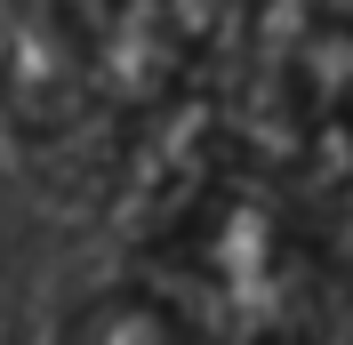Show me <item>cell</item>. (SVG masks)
<instances>
[{"mask_svg": "<svg viewBox=\"0 0 353 345\" xmlns=\"http://www.w3.org/2000/svg\"><path fill=\"white\" fill-rule=\"evenodd\" d=\"M65 345H209V329L185 305H169L161 289L121 281V289H97L65 322Z\"/></svg>", "mask_w": 353, "mask_h": 345, "instance_id": "cell-2", "label": "cell"}, {"mask_svg": "<svg viewBox=\"0 0 353 345\" xmlns=\"http://www.w3.org/2000/svg\"><path fill=\"white\" fill-rule=\"evenodd\" d=\"M97 105V72L57 0H0V112L32 137H65Z\"/></svg>", "mask_w": 353, "mask_h": 345, "instance_id": "cell-1", "label": "cell"}]
</instances>
